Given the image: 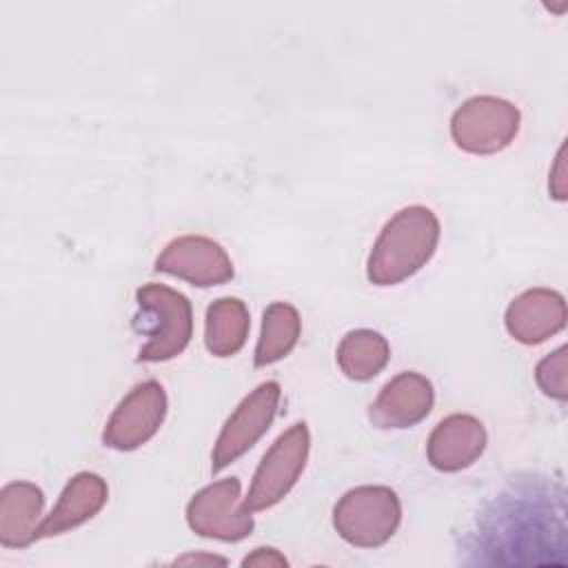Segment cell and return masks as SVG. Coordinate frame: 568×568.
Instances as JSON below:
<instances>
[{
  "label": "cell",
  "instance_id": "18",
  "mask_svg": "<svg viewBox=\"0 0 568 568\" xmlns=\"http://www.w3.org/2000/svg\"><path fill=\"white\" fill-rule=\"evenodd\" d=\"M537 384L544 390V395L566 402L568 390H566V346H559L550 355H546L535 371Z\"/></svg>",
  "mask_w": 568,
  "mask_h": 568
},
{
  "label": "cell",
  "instance_id": "2",
  "mask_svg": "<svg viewBox=\"0 0 568 568\" xmlns=\"http://www.w3.org/2000/svg\"><path fill=\"white\" fill-rule=\"evenodd\" d=\"M138 313L133 326L146 337L138 362H166L178 357L193 337V308L184 293L149 282L135 291Z\"/></svg>",
  "mask_w": 568,
  "mask_h": 568
},
{
  "label": "cell",
  "instance_id": "11",
  "mask_svg": "<svg viewBox=\"0 0 568 568\" xmlns=\"http://www.w3.org/2000/svg\"><path fill=\"white\" fill-rule=\"evenodd\" d=\"M504 324L508 335L519 344H541L566 326L564 295L541 286L528 288L508 304Z\"/></svg>",
  "mask_w": 568,
  "mask_h": 568
},
{
  "label": "cell",
  "instance_id": "13",
  "mask_svg": "<svg viewBox=\"0 0 568 568\" xmlns=\"http://www.w3.org/2000/svg\"><path fill=\"white\" fill-rule=\"evenodd\" d=\"M109 499V486L98 473H78L62 488L55 506L44 515L38 539L73 530L95 517Z\"/></svg>",
  "mask_w": 568,
  "mask_h": 568
},
{
  "label": "cell",
  "instance_id": "3",
  "mask_svg": "<svg viewBox=\"0 0 568 568\" xmlns=\"http://www.w3.org/2000/svg\"><path fill=\"white\" fill-rule=\"evenodd\" d=\"M402 521V504L388 486H357L346 490L333 508L337 535L357 548L384 546Z\"/></svg>",
  "mask_w": 568,
  "mask_h": 568
},
{
  "label": "cell",
  "instance_id": "14",
  "mask_svg": "<svg viewBox=\"0 0 568 568\" xmlns=\"http://www.w3.org/2000/svg\"><path fill=\"white\" fill-rule=\"evenodd\" d=\"M44 493L33 481H9L0 490V544L24 548L38 539L42 526Z\"/></svg>",
  "mask_w": 568,
  "mask_h": 568
},
{
  "label": "cell",
  "instance_id": "7",
  "mask_svg": "<svg viewBox=\"0 0 568 568\" xmlns=\"http://www.w3.org/2000/svg\"><path fill=\"white\" fill-rule=\"evenodd\" d=\"M282 397V388L277 382H262L255 386L229 415L224 422L213 453H211V470L220 473L233 462H237L255 442L268 430L277 415V404Z\"/></svg>",
  "mask_w": 568,
  "mask_h": 568
},
{
  "label": "cell",
  "instance_id": "5",
  "mask_svg": "<svg viewBox=\"0 0 568 568\" xmlns=\"http://www.w3.org/2000/svg\"><path fill=\"white\" fill-rule=\"evenodd\" d=\"M519 109L495 95L466 100L450 118L453 142L473 155H490L506 149L519 133Z\"/></svg>",
  "mask_w": 568,
  "mask_h": 568
},
{
  "label": "cell",
  "instance_id": "8",
  "mask_svg": "<svg viewBox=\"0 0 568 568\" xmlns=\"http://www.w3.org/2000/svg\"><path fill=\"white\" fill-rule=\"evenodd\" d=\"M169 399L160 382L146 379L131 388V393L115 406L104 430L102 442L113 450H135L146 444L166 417Z\"/></svg>",
  "mask_w": 568,
  "mask_h": 568
},
{
  "label": "cell",
  "instance_id": "6",
  "mask_svg": "<svg viewBox=\"0 0 568 568\" xmlns=\"http://www.w3.org/2000/svg\"><path fill=\"white\" fill-rule=\"evenodd\" d=\"M237 477L213 481L186 504V524L193 532L220 541H242L253 532V515L242 501Z\"/></svg>",
  "mask_w": 568,
  "mask_h": 568
},
{
  "label": "cell",
  "instance_id": "4",
  "mask_svg": "<svg viewBox=\"0 0 568 568\" xmlns=\"http://www.w3.org/2000/svg\"><path fill=\"white\" fill-rule=\"evenodd\" d=\"M311 448V433L304 422L286 428L257 464L248 493L242 499L246 510L257 513L280 504L304 473Z\"/></svg>",
  "mask_w": 568,
  "mask_h": 568
},
{
  "label": "cell",
  "instance_id": "20",
  "mask_svg": "<svg viewBox=\"0 0 568 568\" xmlns=\"http://www.w3.org/2000/svg\"><path fill=\"white\" fill-rule=\"evenodd\" d=\"M550 195L559 202L566 200V160H564V146L557 151L555 166L550 169V180H548Z\"/></svg>",
  "mask_w": 568,
  "mask_h": 568
},
{
  "label": "cell",
  "instance_id": "10",
  "mask_svg": "<svg viewBox=\"0 0 568 568\" xmlns=\"http://www.w3.org/2000/svg\"><path fill=\"white\" fill-rule=\"evenodd\" d=\"M435 404V390L426 375L404 371L384 384L368 408L375 428H410L428 417Z\"/></svg>",
  "mask_w": 568,
  "mask_h": 568
},
{
  "label": "cell",
  "instance_id": "21",
  "mask_svg": "<svg viewBox=\"0 0 568 568\" xmlns=\"http://www.w3.org/2000/svg\"><path fill=\"white\" fill-rule=\"evenodd\" d=\"M173 564H195V566H211V564H220L224 566L226 559L224 557H217V555H206V552H200V555H184V557H178Z\"/></svg>",
  "mask_w": 568,
  "mask_h": 568
},
{
  "label": "cell",
  "instance_id": "1",
  "mask_svg": "<svg viewBox=\"0 0 568 568\" xmlns=\"http://www.w3.org/2000/svg\"><path fill=\"white\" fill-rule=\"evenodd\" d=\"M439 220L422 204L399 209L379 231L368 260L366 277L375 286H395L413 277L435 255Z\"/></svg>",
  "mask_w": 568,
  "mask_h": 568
},
{
  "label": "cell",
  "instance_id": "16",
  "mask_svg": "<svg viewBox=\"0 0 568 568\" xmlns=\"http://www.w3.org/2000/svg\"><path fill=\"white\" fill-rule=\"evenodd\" d=\"M335 359L348 379L368 382L386 368L390 359V346L382 333L371 328H355L342 337Z\"/></svg>",
  "mask_w": 568,
  "mask_h": 568
},
{
  "label": "cell",
  "instance_id": "19",
  "mask_svg": "<svg viewBox=\"0 0 568 568\" xmlns=\"http://www.w3.org/2000/svg\"><path fill=\"white\" fill-rule=\"evenodd\" d=\"M242 566H260V568H271V566H288V559L277 550V548H271V546H260L255 548L253 552H248L244 559H242Z\"/></svg>",
  "mask_w": 568,
  "mask_h": 568
},
{
  "label": "cell",
  "instance_id": "17",
  "mask_svg": "<svg viewBox=\"0 0 568 568\" xmlns=\"http://www.w3.org/2000/svg\"><path fill=\"white\" fill-rule=\"evenodd\" d=\"M302 333V320L293 304L273 302L262 315V331L255 346L253 362L257 368L271 366L284 359L297 344Z\"/></svg>",
  "mask_w": 568,
  "mask_h": 568
},
{
  "label": "cell",
  "instance_id": "12",
  "mask_svg": "<svg viewBox=\"0 0 568 568\" xmlns=\"http://www.w3.org/2000/svg\"><path fill=\"white\" fill-rule=\"evenodd\" d=\"M484 424L466 413L444 417L430 433L426 455L433 468L442 473H457L473 466L486 448Z\"/></svg>",
  "mask_w": 568,
  "mask_h": 568
},
{
  "label": "cell",
  "instance_id": "15",
  "mask_svg": "<svg viewBox=\"0 0 568 568\" xmlns=\"http://www.w3.org/2000/svg\"><path fill=\"white\" fill-rule=\"evenodd\" d=\"M251 331L248 306L240 297H220L206 308L204 344L215 357H231L242 351Z\"/></svg>",
  "mask_w": 568,
  "mask_h": 568
},
{
  "label": "cell",
  "instance_id": "9",
  "mask_svg": "<svg viewBox=\"0 0 568 568\" xmlns=\"http://www.w3.org/2000/svg\"><path fill=\"white\" fill-rule=\"evenodd\" d=\"M155 271L175 275L200 288L226 284L235 275L233 262L222 244L204 235H180L171 240L158 255Z\"/></svg>",
  "mask_w": 568,
  "mask_h": 568
}]
</instances>
